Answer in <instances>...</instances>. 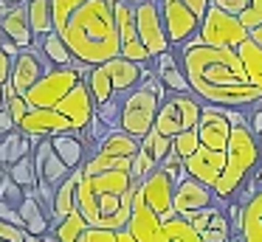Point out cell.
<instances>
[{
  "mask_svg": "<svg viewBox=\"0 0 262 242\" xmlns=\"http://www.w3.org/2000/svg\"><path fill=\"white\" fill-rule=\"evenodd\" d=\"M178 56H181L192 96L200 104L245 110L262 101V90L248 82L237 51L209 48V45H200L198 39H189L183 48H178Z\"/></svg>",
  "mask_w": 262,
  "mask_h": 242,
  "instance_id": "1",
  "label": "cell"
},
{
  "mask_svg": "<svg viewBox=\"0 0 262 242\" xmlns=\"http://www.w3.org/2000/svg\"><path fill=\"white\" fill-rule=\"evenodd\" d=\"M59 37L65 39L74 62L93 68L104 65V62L116 59L121 54L119 45V28H116V17L104 0H88L74 11L68 26L62 28Z\"/></svg>",
  "mask_w": 262,
  "mask_h": 242,
  "instance_id": "2",
  "label": "cell"
},
{
  "mask_svg": "<svg viewBox=\"0 0 262 242\" xmlns=\"http://www.w3.org/2000/svg\"><path fill=\"white\" fill-rule=\"evenodd\" d=\"M262 166V155H259V144H256V135L248 129V124H237L231 127V138L226 146V172L217 180L214 197L220 203L234 200L243 189V183Z\"/></svg>",
  "mask_w": 262,
  "mask_h": 242,
  "instance_id": "3",
  "label": "cell"
},
{
  "mask_svg": "<svg viewBox=\"0 0 262 242\" xmlns=\"http://www.w3.org/2000/svg\"><path fill=\"white\" fill-rule=\"evenodd\" d=\"M133 197H136V189L124 191V194H96L79 178V186H76V214L91 228L124 231L133 211Z\"/></svg>",
  "mask_w": 262,
  "mask_h": 242,
  "instance_id": "4",
  "label": "cell"
},
{
  "mask_svg": "<svg viewBox=\"0 0 262 242\" xmlns=\"http://www.w3.org/2000/svg\"><path fill=\"white\" fill-rule=\"evenodd\" d=\"M161 99L152 96L144 84H138L136 90L121 96V116H119V129L127 133L130 138L141 141L149 129L155 127V116H158Z\"/></svg>",
  "mask_w": 262,
  "mask_h": 242,
  "instance_id": "5",
  "label": "cell"
},
{
  "mask_svg": "<svg viewBox=\"0 0 262 242\" xmlns=\"http://www.w3.org/2000/svg\"><path fill=\"white\" fill-rule=\"evenodd\" d=\"M76 82H82V73L76 68H51L23 99L29 110H54L74 90Z\"/></svg>",
  "mask_w": 262,
  "mask_h": 242,
  "instance_id": "6",
  "label": "cell"
},
{
  "mask_svg": "<svg viewBox=\"0 0 262 242\" xmlns=\"http://www.w3.org/2000/svg\"><path fill=\"white\" fill-rule=\"evenodd\" d=\"M200 101L194 96H175L169 93L158 107V116H155V127L161 135L166 138H175V135L186 133V129L198 127V118H200Z\"/></svg>",
  "mask_w": 262,
  "mask_h": 242,
  "instance_id": "7",
  "label": "cell"
},
{
  "mask_svg": "<svg viewBox=\"0 0 262 242\" xmlns=\"http://www.w3.org/2000/svg\"><path fill=\"white\" fill-rule=\"evenodd\" d=\"M183 219L181 217H172V219H158L152 211H149L147 206H144V200L138 197H133V211H130V219H127V234L133 236L136 242H172V236L181 231Z\"/></svg>",
  "mask_w": 262,
  "mask_h": 242,
  "instance_id": "8",
  "label": "cell"
},
{
  "mask_svg": "<svg viewBox=\"0 0 262 242\" xmlns=\"http://www.w3.org/2000/svg\"><path fill=\"white\" fill-rule=\"evenodd\" d=\"M194 39L200 45H209V48H231L234 51L243 39H248V31L243 28V23L237 17L209 6V11L200 20V28H198V37Z\"/></svg>",
  "mask_w": 262,
  "mask_h": 242,
  "instance_id": "9",
  "label": "cell"
},
{
  "mask_svg": "<svg viewBox=\"0 0 262 242\" xmlns=\"http://www.w3.org/2000/svg\"><path fill=\"white\" fill-rule=\"evenodd\" d=\"M133 17H136V31L141 45L147 48V54L152 59H158L161 54H166L169 48V39L164 31V17H161V6L158 0H144V3L133 6Z\"/></svg>",
  "mask_w": 262,
  "mask_h": 242,
  "instance_id": "10",
  "label": "cell"
},
{
  "mask_svg": "<svg viewBox=\"0 0 262 242\" xmlns=\"http://www.w3.org/2000/svg\"><path fill=\"white\" fill-rule=\"evenodd\" d=\"M161 6V17H164V31L169 39V48H183L189 39L198 37L200 20L181 3V0H158Z\"/></svg>",
  "mask_w": 262,
  "mask_h": 242,
  "instance_id": "11",
  "label": "cell"
},
{
  "mask_svg": "<svg viewBox=\"0 0 262 242\" xmlns=\"http://www.w3.org/2000/svg\"><path fill=\"white\" fill-rule=\"evenodd\" d=\"M136 191H138V197L144 200V206H147L158 219H164V223H166V219L175 217V211H172V191H175V180H172L161 166L155 169V172H149L147 178L138 183Z\"/></svg>",
  "mask_w": 262,
  "mask_h": 242,
  "instance_id": "12",
  "label": "cell"
},
{
  "mask_svg": "<svg viewBox=\"0 0 262 242\" xmlns=\"http://www.w3.org/2000/svg\"><path fill=\"white\" fill-rule=\"evenodd\" d=\"M113 17H116V28H119V45H121V54L124 59L136 62L141 68H149L152 65V56L147 54V48L141 45L138 39V31H136V17H133V6H127L124 0L113 6Z\"/></svg>",
  "mask_w": 262,
  "mask_h": 242,
  "instance_id": "13",
  "label": "cell"
},
{
  "mask_svg": "<svg viewBox=\"0 0 262 242\" xmlns=\"http://www.w3.org/2000/svg\"><path fill=\"white\" fill-rule=\"evenodd\" d=\"M209 206H220V200L214 197V191L209 186L198 183L189 174L175 183V191H172V211H175V217H186V214L203 211Z\"/></svg>",
  "mask_w": 262,
  "mask_h": 242,
  "instance_id": "14",
  "label": "cell"
},
{
  "mask_svg": "<svg viewBox=\"0 0 262 242\" xmlns=\"http://www.w3.org/2000/svg\"><path fill=\"white\" fill-rule=\"evenodd\" d=\"M198 141L200 146L206 149H214V152H226L228 146V138H231V121L223 116L220 107H209L203 104L200 107V118H198Z\"/></svg>",
  "mask_w": 262,
  "mask_h": 242,
  "instance_id": "15",
  "label": "cell"
},
{
  "mask_svg": "<svg viewBox=\"0 0 262 242\" xmlns=\"http://www.w3.org/2000/svg\"><path fill=\"white\" fill-rule=\"evenodd\" d=\"M34 169H37V186H46V189H57L68 180L71 169L65 166L57 158V152L51 149V141L48 138H34Z\"/></svg>",
  "mask_w": 262,
  "mask_h": 242,
  "instance_id": "16",
  "label": "cell"
},
{
  "mask_svg": "<svg viewBox=\"0 0 262 242\" xmlns=\"http://www.w3.org/2000/svg\"><path fill=\"white\" fill-rule=\"evenodd\" d=\"M48 71H51V68L46 65V59L40 56V51H37V48H26V51H20V54L14 56L9 84H12V90L17 96H26Z\"/></svg>",
  "mask_w": 262,
  "mask_h": 242,
  "instance_id": "17",
  "label": "cell"
},
{
  "mask_svg": "<svg viewBox=\"0 0 262 242\" xmlns=\"http://www.w3.org/2000/svg\"><path fill=\"white\" fill-rule=\"evenodd\" d=\"M183 172L189 178H194L198 183L214 189L217 180L226 172V152H214V149H206V146H198V152L183 161Z\"/></svg>",
  "mask_w": 262,
  "mask_h": 242,
  "instance_id": "18",
  "label": "cell"
},
{
  "mask_svg": "<svg viewBox=\"0 0 262 242\" xmlns=\"http://www.w3.org/2000/svg\"><path fill=\"white\" fill-rule=\"evenodd\" d=\"M54 110L59 113V116H65L71 121V127H74V133H85V127L91 124L93 113H96V104H93L91 93H88L85 82H76L74 90H71L68 96H65L62 101H59Z\"/></svg>",
  "mask_w": 262,
  "mask_h": 242,
  "instance_id": "19",
  "label": "cell"
},
{
  "mask_svg": "<svg viewBox=\"0 0 262 242\" xmlns=\"http://www.w3.org/2000/svg\"><path fill=\"white\" fill-rule=\"evenodd\" d=\"M17 129L31 135V138H51L57 133H74L71 121L65 116H59L57 110H29L23 116V121L17 124Z\"/></svg>",
  "mask_w": 262,
  "mask_h": 242,
  "instance_id": "20",
  "label": "cell"
},
{
  "mask_svg": "<svg viewBox=\"0 0 262 242\" xmlns=\"http://www.w3.org/2000/svg\"><path fill=\"white\" fill-rule=\"evenodd\" d=\"M152 73L158 76V82L166 87V93L192 96V87H189V82H186V73H183V65H181L178 51H166V54H161L158 59H152Z\"/></svg>",
  "mask_w": 262,
  "mask_h": 242,
  "instance_id": "21",
  "label": "cell"
},
{
  "mask_svg": "<svg viewBox=\"0 0 262 242\" xmlns=\"http://www.w3.org/2000/svg\"><path fill=\"white\" fill-rule=\"evenodd\" d=\"M104 71H107V76H110L113 93H116V96H124V93L136 90L138 84L144 82V76L152 71V65H149V68H141V65H136V62L124 59V56H116V59L104 62Z\"/></svg>",
  "mask_w": 262,
  "mask_h": 242,
  "instance_id": "22",
  "label": "cell"
},
{
  "mask_svg": "<svg viewBox=\"0 0 262 242\" xmlns=\"http://www.w3.org/2000/svg\"><path fill=\"white\" fill-rule=\"evenodd\" d=\"M48 141H51V149L57 152V158L71 169V172H76V169L85 166V161H88V141L82 138L79 133H57V135H51Z\"/></svg>",
  "mask_w": 262,
  "mask_h": 242,
  "instance_id": "23",
  "label": "cell"
},
{
  "mask_svg": "<svg viewBox=\"0 0 262 242\" xmlns=\"http://www.w3.org/2000/svg\"><path fill=\"white\" fill-rule=\"evenodd\" d=\"M0 31L6 34L20 51L26 48H34V34H31V26H29V17H26V9L23 6H12L6 11V17L0 20Z\"/></svg>",
  "mask_w": 262,
  "mask_h": 242,
  "instance_id": "24",
  "label": "cell"
},
{
  "mask_svg": "<svg viewBox=\"0 0 262 242\" xmlns=\"http://www.w3.org/2000/svg\"><path fill=\"white\" fill-rule=\"evenodd\" d=\"M82 183H85L91 191H96V194H124V191H130V189H138V186L133 183L130 172H124V169H119V172L82 174Z\"/></svg>",
  "mask_w": 262,
  "mask_h": 242,
  "instance_id": "25",
  "label": "cell"
},
{
  "mask_svg": "<svg viewBox=\"0 0 262 242\" xmlns=\"http://www.w3.org/2000/svg\"><path fill=\"white\" fill-rule=\"evenodd\" d=\"M74 68L82 73V82H85V87H88V93H91V99H93L96 107L104 104V101H110V99H116L113 84H110V76H107V71H104V65L88 68V65H82V62H74Z\"/></svg>",
  "mask_w": 262,
  "mask_h": 242,
  "instance_id": "26",
  "label": "cell"
},
{
  "mask_svg": "<svg viewBox=\"0 0 262 242\" xmlns=\"http://www.w3.org/2000/svg\"><path fill=\"white\" fill-rule=\"evenodd\" d=\"M17 211H20V219H23V231H26V234L46 236L48 231H51V219H48V214L40 208L34 191H23V200H20Z\"/></svg>",
  "mask_w": 262,
  "mask_h": 242,
  "instance_id": "27",
  "label": "cell"
},
{
  "mask_svg": "<svg viewBox=\"0 0 262 242\" xmlns=\"http://www.w3.org/2000/svg\"><path fill=\"white\" fill-rule=\"evenodd\" d=\"M79 178L82 172L76 169V172L68 174V180H65L62 186H57L54 189V208H51V228L57 223H62L65 217H71V214L76 211V186H79Z\"/></svg>",
  "mask_w": 262,
  "mask_h": 242,
  "instance_id": "28",
  "label": "cell"
},
{
  "mask_svg": "<svg viewBox=\"0 0 262 242\" xmlns=\"http://www.w3.org/2000/svg\"><path fill=\"white\" fill-rule=\"evenodd\" d=\"M34 152V138L20 129H12L9 135L0 138V169H9L14 166L17 161H23L26 155Z\"/></svg>",
  "mask_w": 262,
  "mask_h": 242,
  "instance_id": "29",
  "label": "cell"
},
{
  "mask_svg": "<svg viewBox=\"0 0 262 242\" xmlns=\"http://www.w3.org/2000/svg\"><path fill=\"white\" fill-rule=\"evenodd\" d=\"M34 48L40 51V56L46 59L48 68H74V56H71L68 45H65V39L59 37L57 31L46 34V37H40L34 42Z\"/></svg>",
  "mask_w": 262,
  "mask_h": 242,
  "instance_id": "30",
  "label": "cell"
},
{
  "mask_svg": "<svg viewBox=\"0 0 262 242\" xmlns=\"http://www.w3.org/2000/svg\"><path fill=\"white\" fill-rule=\"evenodd\" d=\"M239 236H243V242H262V189L245 203Z\"/></svg>",
  "mask_w": 262,
  "mask_h": 242,
  "instance_id": "31",
  "label": "cell"
},
{
  "mask_svg": "<svg viewBox=\"0 0 262 242\" xmlns=\"http://www.w3.org/2000/svg\"><path fill=\"white\" fill-rule=\"evenodd\" d=\"M96 152L110 155V158H124V161H133V158L138 155V141L130 138L127 133H121V129H110V133L102 138V144L96 146Z\"/></svg>",
  "mask_w": 262,
  "mask_h": 242,
  "instance_id": "32",
  "label": "cell"
},
{
  "mask_svg": "<svg viewBox=\"0 0 262 242\" xmlns=\"http://www.w3.org/2000/svg\"><path fill=\"white\" fill-rule=\"evenodd\" d=\"M234 51H237L239 62H243V71L248 76V82L256 90H262V48L256 42H251V39H243Z\"/></svg>",
  "mask_w": 262,
  "mask_h": 242,
  "instance_id": "33",
  "label": "cell"
},
{
  "mask_svg": "<svg viewBox=\"0 0 262 242\" xmlns=\"http://www.w3.org/2000/svg\"><path fill=\"white\" fill-rule=\"evenodd\" d=\"M26 17H29V26L34 39L46 37V34L54 31V17H51V0H29L23 3Z\"/></svg>",
  "mask_w": 262,
  "mask_h": 242,
  "instance_id": "34",
  "label": "cell"
},
{
  "mask_svg": "<svg viewBox=\"0 0 262 242\" xmlns=\"http://www.w3.org/2000/svg\"><path fill=\"white\" fill-rule=\"evenodd\" d=\"M138 149H141L144 155H147L149 161L155 163V166H161V163L169 158V152H172V138L161 135L158 129H149V133L144 135L141 141H138Z\"/></svg>",
  "mask_w": 262,
  "mask_h": 242,
  "instance_id": "35",
  "label": "cell"
},
{
  "mask_svg": "<svg viewBox=\"0 0 262 242\" xmlns=\"http://www.w3.org/2000/svg\"><path fill=\"white\" fill-rule=\"evenodd\" d=\"M6 174L12 178V183H17L23 191H34L37 189V169H34V158L31 155H26L23 161H17L14 166H9Z\"/></svg>",
  "mask_w": 262,
  "mask_h": 242,
  "instance_id": "36",
  "label": "cell"
},
{
  "mask_svg": "<svg viewBox=\"0 0 262 242\" xmlns=\"http://www.w3.org/2000/svg\"><path fill=\"white\" fill-rule=\"evenodd\" d=\"M88 0H51V17H54V31L62 34V28L68 26V20L74 17V11Z\"/></svg>",
  "mask_w": 262,
  "mask_h": 242,
  "instance_id": "37",
  "label": "cell"
},
{
  "mask_svg": "<svg viewBox=\"0 0 262 242\" xmlns=\"http://www.w3.org/2000/svg\"><path fill=\"white\" fill-rule=\"evenodd\" d=\"M198 146H200L198 133H194V129H186V133L172 138V155H175L178 161H186V158H192L194 152H198Z\"/></svg>",
  "mask_w": 262,
  "mask_h": 242,
  "instance_id": "38",
  "label": "cell"
},
{
  "mask_svg": "<svg viewBox=\"0 0 262 242\" xmlns=\"http://www.w3.org/2000/svg\"><path fill=\"white\" fill-rule=\"evenodd\" d=\"M3 107H6L9 116L14 118V124H20V121H23V116L29 113V104H26V99L14 93L12 84H3Z\"/></svg>",
  "mask_w": 262,
  "mask_h": 242,
  "instance_id": "39",
  "label": "cell"
},
{
  "mask_svg": "<svg viewBox=\"0 0 262 242\" xmlns=\"http://www.w3.org/2000/svg\"><path fill=\"white\" fill-rule=\"evenodd\" d=\"M93 116H96L99 121L104 124V127H110V129H119V116H121V96H116V99H110V101H104V104H99Z\"/></svg>",
  "mask_w": 262,
  "mask_h": 242,
  "instance_id": "40",
  "label": "cell"
},
{
  "mask_svg": "<svg viewBox=\"0 0 262 242\" xmlns=\"http://www.w3.org/2000/svg\"><path fill=\"white\" fill-rule=\"evenodd\" d=\"M239 23H243V28L245 31H256V28L262 26V0H248L245 3V9H243V14L237 17Z\"/></svg>",
  "mask_w": 262,
  "mask_h": 242,
  "instance_id": "41",
  "label": "cell"
},
{
  "mask_svg": "<svg viewBox=\"0 0 262 242\" xmlns=\"http://www.w3.org/2000/svg\"><path fill=\"white\" fill-rule=\"evenodd\" d=\"M214 211H220V206H209V208H203V211H192V214H186V217H181V219H186V223L192 225L194 234H203V231L209 228Z\"/></svg>",
  "mask_w": 262,
  "mask_h": 242,
  "instance_id": "42",
  "label": "cell"
},
{
  "mask_svg": "<svg viewBox=\"0 0 262 242\" xmlns=\"http://www.w3.org/2000/svg\"><path fill=\"white\" fill-rule=\"evenodd\" d=\"M155 169H158V166H155V163L149 161V158L144 155L141 149H138V155L133 158V166H130V178H133V183L138 186V183H141V180L147 178L149 172H155Z\"/></svg>",
  "mask_w": 262,
  "mask_h": 242,
  "instance_id": "43",
  "label": "cell"
},
{
  "mask_svg": "<svg viewBox=\"0 0 262 242\" xmlns=\"http://www.w3.org/2000/svg\"><path fill=\"white\" fill-rule=\"evenodd\" d=\"M245 118H248V129L256 135V138H259V135H262V101L251 104L248 107V116H245Z\"/></svg>",
  "mask_w": 262,
  "mask_h": 242,
  "instance_id": "44",
  "label": "cell"
},
{
  "mask_svg": "<svg viewBox=\"0 0 262 242\" xmlns=\"http://www.w3.org/2000/svg\"><path fill=\"white\" fill-rule=\"evenodd\" d=\"M0 242H26V231L17 225L0 223Z\"/></svg>",
  "mask_w": 262,
  "mask_h": 242,
  "instance_id": "45",
  "label": "cell"
},
{
  "mask_svg": "<svg viewBox=\"0 0 262 242\" xmlns=\"http://www.w3.org/2000/svg\"><path fill=\"white\" fill-rule=\"evenodd\" d=\"M243 208L237 200H228V225H231V234H239V225H243Z\"/></svg>",
  "mask_w": 262,
  "mask_h": 242,
  "instance_id": "46",
  "label": "cell"
},
{
  "mask_svg": "<svg viewBox=\"0 0 262 242\" xmlns=\"http://www.w3.org/2000/svg\"><path fill=\"white\" fill-rule=\"evenodd\" d=\"M0 223H9V225H17V228H23V219H20V211L14 206H9V203L0 200Z\"/></svg>",
  "mask_w": 262,
  "mask_h": 242,
  "instance_id": "47",
  "label": "cell"
},
{
  "mask_svg": "<svg viewBox=\"0 0 262 242\" xmlns=\"http://www.w3.org/2000/svg\"><path fill=\"white\" fill-rule=\"evenodd\" d=\"M172 242H203V239H200V234H194V231H192V225H189L186 219H183L181 231H178V234L172 236Z\"/></svg>",
  "mask_w": 262,
  "mask_h": 242,
  "instance_id": "48",
  "label": "cell"
},
{
  "mask_svg": "<svg viewBox=\"0 0 262 242\" xmlns=\"http://www.w3.org/2000/svg\"><path fill=\"white\" fill-rule=\"evenodd\" d=\"M181 3L186 6V9L198 17V20H203V14L209 11V6H211V0H181Z\"/></svg>",
  "mask_w": 262,
  "mask_h": 242,
  "instance_id": "49",
  "label": "cell"
},
{
  "mask_svg": "<svg viewBox=\"0 0 262 242\" xmlns=\"http://www.w3.org/2000/svg\"><path fill=\"white\" fill-rule=\"evenodd\" d=\"M12 65H14V59L0 51V87L9 84V79H12Z\"/></svg>",
  "mask_w": 262,
  "mask_h": 242,
  "instance_id": "50",
  "label": "cell"
},
{
  "mask_svg": "<svg viewBox=\"0 0 262 242\" xmlns=\"http://www.w3.org/2000/svg\"><path fill=\"white\" fill-rule=\"evenodd\" d=\"M12 129H17V124H14V118L9 116L6 107H0V138H3V135H9Z\"/></svg>",
  "mask_w": 262,
  "mask_h": 242,
  "instance_id": "51",
  "label": "cell"
},
{
  "mask_svg": "<svg viewBox=\"0 0 262 242\" xmlns=\"http://www.w3.org/2000/svg\"><path fill=\"white\" fill-rule=\"evenodd\" d=\"M200 239H203V242H228V239H231V234H226V231H214V228H206L203 234H200Z\"/></svg>",
  "mask_w": 262,
  "mask_h": 242,
  "instance_id": "52",
  "label": "cell"
},
{
  "mask_svg": "<svg viewBox=\"0 0 262 242\" xmlns=\"http://www.w3.org/2000/svg\"><path fill=\"white\" fill-rule=\"evenodd\" d=\"M248 39H251V42H256V45L262 48V26L256 28V31H251V34H248Z\"/></svg>",
  "mask_w": 262,
  "mask_h": 242,
  "instance_id": "53",
  "label": "cell"
},
{
  "mask_svg": "<svg viewBox=\"0 0 262 242\" xmlns=\"http://www.w3.org/2000/svg\"><path fill=\"white\" fill-rule=\"evenodd\" d=\"M116 242H136V239H133L127 231H119V234H116Z\"/></svg>",
  "mask_w": 262,
  "mask_h": 242,
  "instance_id": "54",
  "label": "cell"
},
{
  "mask_svg": "<svg viewBox=\"0 0 262 242\" xmlns=\"http://www.w3.org/2000/svg\"><path fill=\"white\" fill-rule=\"evenodd\" d=\"M26 242H42V236H31V234H26Z\"/></svg>",
  "mask_w": 262,
  "mask_h": 242,
  "instance_id": "55",
  "label": "cell"
},
{
  "mask_svg": "<svg viewBox=\"0 0 262 242\" xmlns=\"http://www.w3.org/2000/svg\"><path fill=\"white\" fill-rule=\"evenodd\" d=\"M127 6H138V3H144V0H124Z\"/></svg>",
  "mask_w": 262,
  "mask_h": 242,
  "instance_id": "56",
  "label": "cell"
},
{
  "mask_svg": "<svg viewBox=\"0 0 262 242\" xmlns=\"http://www.w3.org/2000/svg\"><path fill=\"white\" fill-rule=\"evenodd\" d=\"M256 144H259V155H262V135H259V138H256Z\"/></svg>",
  "mask_w": 262,
  "mask_h": 242,
  "instance_id": "57",
  "label": "cell"
},
{
  "mask_svg": "<svg viewBox=\"0 0 262 242\" xmlns=\"http://www.w3.org/2000/svg\"><path fill=\"white\" fill-rule=\"evenodd\" d=\"M0 9H9V3H6V0H0Z\"/></svg>",
  "mask_w": 262,
  "mask_h": 242,
  "instance_id": "58",
  "label": "cell"
},
{
  "mask_svg": "<svg viewBox=\"0 0 262 242\" xmlns=\"http://www.w3.org/2000/svg\"><path fill=\"white\" fill-rule=\"evenodd\" d=\"M0 107H3V87H0Z\"/></svg>",
  "mask_w": 262,
  "mask_h": 242,
  "instance_id": "59",
  "label": "cell"
}]
</instances>
